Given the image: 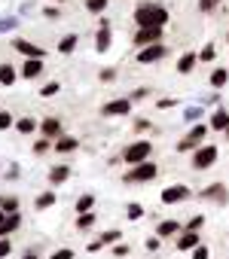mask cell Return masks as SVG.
I'll return each mask as SVG.
<instances>
[{
  "mask_svg": "<svg viewBox=\"0 0 229 259\" xmlns=\"http://www.w3.org/2000/svg\"><path fill=\"white\" fill-rule=\"evenodd\" d=\"M168 19H171L168 7L165 4H156V0H144V4H138L135 13H132L135 28H165Z\"/></svg>",
  "mask_w": 229,
  "mask_h": 259,
  "instance_id": "6da1fadb",
  "label": "cell"
},
{
  "mask_svg": "<svg viewBox=\"0 0 229 259\" xmlns=\"http://www.w3.org/2000/svg\"><path fill=\"white\" fill-rule=\"evenodd\" d=\"M129 168H135V165H141V162H150L153 159V141H147V138H141V141H132L126 150H123V156H120Z\"/></svg>",
  "mask_w": 229,
  "mask_h": 259,
  "instance_id": "7a4b0ae2",
  "label": "cell"
},
{
  "mask_svg": "<svg viewBox=\"0 0 229 259\" xmlns=\"http://www.w3.org/2000/svg\"><path fill=\"white\" fill-rule=\"evenodd\" d=\"M159 177V165L150 159V162H141V165H135V168H129L126 174H123V180L126 183H153Z\"/></svg>",
  "mask_w": 229,
  "mask_h": 259,
  "instance_id": "3957f363",
  "label": "cell"
},
{
  "mask_svg": "<svg viewBox=\"0 0 229 259\" xmlns=\"http://www.w3.org/2000/svg\"><path fill=\"white\" fill-rule=\"evenodd\" d=\"M208 132H211V128H208V122H196V125L189 128V132H186V138L177 144V153H193V150H199V147L205 144Z\"/></svg>",
  "mask_w": 229,
  "mask_h": 259,
  "instance_id": "277c9868",
  "label": "cell"
},
{
  "mask_svg": "<svg viewBox=\"0 0 229 259\" xmlns=\"http://www.w3.org/2000/svg\"><path fill=\"white\" fill-rule=\"evenodd\" d=\"M156 43H165V28H135V34H132L135 49H147Z\"/></svg>",
  "mask_w": 229,
  "mask_h": 259,
  "instance_id": "5b68a950",
  "label": "cell"
},
{
  "mask_svg": "<svg viewBox=\"0 0 229 259\" xmlns=\"http://www.w3.org/2000/svg\"><path fill=\"white\" fill-rule=\"evenodd\" d=\"M217 156H220V150L214 147V144H202L199 150H193V171H208V168H214L217 165Z\"/></svg>",
  "mask_w": 229,
  "mask_h": 259,
  "instance_id": "8992f818",
  "label": "cell"
},
{
  "mask_svg": "<svg viewBox=\"0 0 229 259\" xmlns=\"http://www.w3.org/2000/svg\"><path fill=\"white\" fill-rule=\"evenodd\" d=\"M110 46H113V25H110L107 16H101V19H98V34H95V52L104 55Z\"/></svg>",
  "mask_w": 229,
  "mask_h": 259,
  "instance_id": "52a82bcc",
  "label": "cell"
},
{
  "mask_svg": "<svg viewBox=\"0 0 229 259\" xmlns=\"http://www.w3.org/2000/svg\"><path fill=\"white\" fill-rule=\"evenodd\" d=\"M132 101L129 98H113V101H104L101 107V116H110V119H123V116H132Z\"/></svg>",
  "mask_w": 229,
  "mask_h": 259,
  "instance_id": "ba28073f",
  "label": "cell"
},
{
  "mask_svg": "<svg viewBox=\"0 0 229 259\" xmlns=\"http://www.w3.org/2000/svg\"><path fill=\"white\" fill-rule=\"evenodd\" d=\"M13 49H16L19 55H25V58H40V61H46V49H43V46H37L34 40L16 37V40H13Z\"/></svg>",
  "mask_w": 229,
  "mask_h": 259,
  "instance_id": "9c48e42d",
  "label": "cell"
},
{
  "mask_svg": "<svg viewBox=\"0 0 229 259\" xmlns=\"http://www.w3.org/2000/svg\"><path fill=\"white\" fill-rule=\"evenodd\" d=\"M64 135V125H61V119L58 116H46V119H40V138H46V141H58Z\"/></svg>",
  "mask_w": 229,
  "mask_h": 259,
  "instance_id": "30bf717a",
  "label": "cell"
},
{
  "mask_svg": "<svg viewBox=\"0 0 229 259\" xmlns=\"http://www.w3.org/2000/svg\"><path fill=\"white\" fill-rule=\"evenodd\" d=\"M168 55V46L165 43H156V46H147V49H138V55H135V61L138 64H156V61H162Z\"/></svg>",
  "mask_w": 229,
  "mask_h": 259,
  "instance_id": "8fae6325",
  "label": "cell"
},
{
  "mask_svg": "<svg viewBox=\"0 0 229 259\" xmlns=\"http://www.w3.org/2000/svg\"><path fill=\"white\" fill-rule=\"evenodd\" d=\"M193 195V189L189 186H183V183H174V186H165L162 189V204H180V201H186Z\"/></svg>",
  "mask_w": 229,
  "mask_h": 259,
  "instance_id": "7c38bea8",
  "label": "cell"
},
{
  "mask_svg": "<svg viewBox=\"0 0 229 259\" xmlns=\"http://www.w3.org/2000/svg\"><path fill=\"white\" fill-rule=\"evenodd\" d=\"M43 70H46V61H40V58H25L22 67H19V76L28 79V82H34V79L43 76Z\"/></svg>",
  "mask_w": 229,
  "mask_h": 259,
  "instance_id": "4fadbf2b",
  "label": "cell"
},
{
  "mask_svg": "<svg viewBox=\"0 0 229 259\" xmlns=\"http://www.w3.org/2000/svg\"><path fill=\"white\" fill-rule=\"evenodd\" d=\"M199 198H202V201H214V204H226V201H229V189H226L223 183H211V186L199 189Z\"/></svg>",
  "mask_w": 229,
  "mask_h": 259,
  "instance_id": "5bb4252c",
  "label": "cell"
},
{
  "mask_svg": "<svg viewBox=\"0 0 229 259\" xmlns=\"http://www.w3.org/2000/svg\"><path fill=\"white\" fill-rule=\"evenodd\" d=\"M199 244H202V232H189V229H183V232L177 235V250H180V253H193Z\"/></svg>",
  "mask_w": 229,
  "mask_h": 259,
  "instance_id": "9a60e30c",
  "label": "cell"
},
{
  "mask_svg": "<svg viewBox=\"0 0 229 259\" xmlns=\"http://www.w3.org/2000/svg\"><path fill=\"white\" fill-rule=\"evenodd\" d=\"M208 128L211 132H226L229 128V110L226 107H214V113L208 116Z\"/></svg>",
  "mask_w": 229,
  "mask_h": 259,
  "instance_id": "2e32d148",
  "label": "cell"
},
{
  "mask_svg": "<svg viewBox=\"0 0 229 259\" xmlns=\"http://www.w3.org/2000/svg\"><path fill=\"white\" fill-rule=\"evenodd\" d=\"M52 150H55L58 156H70V153L80 150V138H73V135H61V138L52 144Z\"/></svg>",
  "mask_w": 229,
  "mask_h": 259,
  "instance_id": "e0dca14e",
  "label": "cell"
},
{
  "mask_svg": "<svg viewBox=\"0 0 229 259\" xmlns=\"http://www.w3.org/2000/svg\"><path fill=\"white\" fill-rule=\"evenodd\" d=\"M180 232H183V226H180L177 220H162V223H156V232H153V235L165 241V238H177Z\"/></svg>",
  "mask_w": 229,
  "mask_h": 259,
  "instance_id": "ac0fdd59",
  "label": "cell"
},
{
  "mask_svg": "<svg viewBox=\"0 0 229 259\" xmlns=\"http://www.w3.org/2000/svg\"><path fill=\"white\" fill-rule=\"evenodd\" d=\"M13 128H16V132H19V135H22V138H31V135H34V132H40V122H37V119H34V116H19V119H16V125H13Z\"/></svg>",
  "mask_w": 229,
  "mask_h": 259,
  "instance_id": "d6986e66",
  "label": "cell"
},
{
  "mask_svg": "<svg viewBox=\"0 0 229 259\" xmlns=\"http://www.w3.org/2000/svg\"><path fill=\"white\" fill-rule=\"evenodd\" d=\"M19 79H22V76H19V67H16V64H10V61L0 64V85H4V89H13Z\"/></svg>",
  "mask_w": 229,
  "mask_h": 259,
  "instance_id": "ffe728a7",
  "label": "cell"
},
{
  "mask_svg": "<svg viewBox=\"0 0 229 259\" xmlns=\"http://www.w3.org/2000/svg\"><path fill=\"white\" fill-rule=\"evenodd\" d=\"M67 177H70V165L67 162H58V165L49 168V186H61Z\"/></svg>",
  "mask_w": 229,
  "mask_h": 259,
  "instance_id": "44dd1931",
  "label": "cell"
},
{
  "mask_svg": "<svg viewBox=\"0 0 229 259\" xmlns=\"http://www.w3.org/2000/svg\"><path fill=\"white\" fill-rule=\"evenodd\" d=\"M55 204H58L55 189H43V192L34 198V210H49V207H55Z\"/></svg>",
  "mask_w": 229,
  "mask_h": 259,
  "instance_id": "7402d4cb",
  "label": "cell"
},
{
  "mask_svg": "<svg viewBox=\"0 0 229 259\" xmlns=\"http://www.w3.org/2000/svg\"><path fill=\"white\" fill-rule=\"evenodd\" d=\"M196 64H199V52H183L180 58H177V73H193L196 70Z\"/></svg>",
  "mask_w": 229,
  "mask_h": 259,
  "instance_id": "603a6c76",
  "label": "cell"
},
{
  "mask_svg": "<svg viewBox=\"0 0 229 259\" xmlns=\"http://www.w3.org/2000/svg\"><path fill=\"white\" fill-rule=\"evenodd\" d=\"M77 46H80V34H64L58 40V55H73Z\"/></svg>",
  "mask_w": 229,
  "mask_h": 259,
  "instance_id": "cb8c5ba5",
  "label": "cell"
},
{
  "mask_svg": "<svg viewBox=\"0 0 229 259\" xmlns=\"http://www.w3.org/2000/svg\"><path fill=\"white\" fill-rule=\"evenodd\" d=\"M208 82H211V89H214V92H220V89L229 82V67H214V70H211V76H208Z\"/></svg>",
  "mask_w": 229,
  "mask_h": 259,
  "instance_id": "d4e9b609",
  "label": "cell"
},
{
  "mask_svg": "<svg viewBox=\"0 0 229 259\" xmlns=\"http://www.w3.org/2000/svg\"><path fill=\"white\" fill-rule=\"evenodd\" d=\"M19 226H22V213H7V220L0 223V238H10Z\"/></svg>",
  "mask_w": 229,
  "mask_h": 259,
  "instance_id": "484cf974",
  "label": "cell"
},
{
  "mask_svg": "<svg viewBox=\"0 0 229 259\" xmlns=\"http://www.w3.org/2000/svg\"><path fill=\"white\" fill-rule=\"evenodd\" d=\"M202 119H205V107H202V104H193V107L183 110V122L196 125V122H202Z\"/></svg>",
  "mask_w": 229,
  "mask_h": 259,
  "instance_id": "4316f807",
  "label": "cell"
},
{
  "mask_svg": "<svg viewBox=\"0 0 229 259\" xmlns=\"http://www.w3.org/2000/svg\"><path fill=\"white\" fill-rule=\"evenodd\" d=\"M98 223V217H95V210H89V213H77V220H73V226L80 229V232H89L92 226Z\"/></svg>",
  "mask_w": 229,
  "mask_h": 259,
  "instance_id": "83f0119b",
  "label": "cell"
},
{
  "mask_svg": "<svg viewBox=\"0 0 229 259\" xmlns=\"http://www.w3.org/2000/svg\"><path fill=\"white\" fill-rule=\"evenodd\" d=\"M123 241V232L120 229H107L104 235H98V244L101 247H113V244H120Z\"/></svg>",
  "mask_w": 229,
  "mask_h": 259,
  "instance_id": "f1b7e54d",
  "label": "cell"
},
{
  "mask_svg": "<svg viewBox=\"0 0 229 259\" xmlns=\"http://www.w3.org/2000/svg\"><path fill=\"white\" fill-rule=\"evenodd\" d=\"M19 207H22L19 195H0V210L4 213H19Z\"/></svg>",
  "mask_w": 229,
  "mask_h": 259,
  "instance_id": "f546056e",
  "label": "cell"
},
{
  "mask_svg": "<svg viewBox=\"0 0 229 259\" xmlns=\"http://www.w3.org/2000/svg\"><path fill=\"white\" fill-rule=\"evenodd\" d=\"M92 207H95V195H92V192H83V195L77 198V204H73L77 213H89Z\"/></svg>",
  "mask_w": 229,
  "mask_h": 259,
  "instance_id": "4dcf8cb0",
  "label": "cell"
},
{
  "mask_svg": "<svg viewBox=\"0 0 229 259\" xmlns=\"http://www.w3.org/2000/svg\"><path fill=\"white\" fill-rule=\"evenodd\" d=\"M107 4H110V0H83L86 13H92V16H104L107 13Z\"/></svg>",
  "mask_w": 229,
  "mask_h": 259,
  "instance_id": "1f68e13d",
  "label": "cell"
},
{
  "mask_svg": "<svg viewBox=\"0 0 229 259\" xmlns=\"http://www.w3.org/2000/svg\"><path fill=\"white\" fill-rule=\"evenodd\" d=\"M19 31V16H0V34H16Z\"/></svg>",
  "mask_w": 229,
  "mask_h": 259,
  "instance_id": "d6a6232c",
  "label": "cell"
},
{
  "mask_svg": "<svg viewBox=\"0 0 229 259\" xmlns=\"http://www.w3.org/2000/svg\"><path fill=\"white\" fill-rule=\"evenodd\" d=\"M58 92H61V79H49L40 85V98H55Z\"/></svg>",
  "mask_w": 229,
  "mask_h": 259,
  "instance_id": "836d02e7",
  "label": "cell"
},
{
  "mask_svg": "<svg viewBox=\"0 0 229 259\" xmlns=\"http://www.w3.org/2000/svg\"><path fill=\"white\" fill-rule=\"evenodd\" d=\"M126 217H129L132 223H138V220H144V217H147V210H144V204H141V201H132V204L126 207Z\"/></svg>",
  "mask_w": 229,
  "mask_h": 259,
  "instance_id": "e575fe53",
  "label": "cell"
},
{
  "mask_svg": "<svg viewBox=\"0 0 229 259\" xmlns=\"http://www.w3.org/2000/svg\"><path fill=\"white\" fill-rule=\"evenodd\" d=\"M214 58H217V46H214V43H205V46L199 49V61H202V64H211Z\"/></svg>",
  "mask_w": 229,
  "mask_h": 259,
  "instance_id": "d590c367",
  "label": "cell"
},
{
  "mask_svg": "<svg viewBox=\"0 0 229 259\" xmlns=\"http://www.w3.org/2000/svg\"><path fill=\"white\" fill-rule=\"evenodd\" d=\"M13 125H16V116L10 110H0V132H10Z\"/></svg>",
  "mask_w": 229,
  "mask_h": 259,
  "instance_id": "8d00e7d4",
  "label": "cell"
},
{
  "mask_svg": "<svg viewBox=\"0 0 229 259\" xmlns=\"http://www.w3.org/2000/svg\"><path fill=\"white\" fill-rule=\"evenodd\" d=\"M220 4H223V0H199V13H202V16H211Z\"/></svg>",
  "mask_w": 229,
  "mask_h": 259,
  "instance_id": "74e56055",
  "label": "cell"
},
{
  "mask_svg": "<svg viewBox=\"0 0 229 259\" xmlns=\"http://www.w3.org/2000/svg\"><path fill=\"white\" fill-rule=\"evenodd\" d=\"M202 226H205V213H196V217H189V220H186V226H183V229H189V232H202Z\"/></svg>",
  "mask_w": 229,
  "mask_h": 259,
  "instance_id": "f35d334b",
  "label": "cell"
},
{
  "mask_svg": "<svg viewBox=\"0 0 229 259\" xmlns=\"http://www.w3.org/2000/svg\"><path fill=\"white\" fill-rule=\"evenodd\" d=\"M43 19H49V22H58V19H61V10H58L55 4H46V7H43Z\"/></svg>",
  "mask_w": 229,
  "mask_h": 259,
  "instance_id": "ab89813d",
  "label": "cell"
},
{
  "mask_svg": "<svg viewBox=\"0 0 229 259\" xmlns=\"http://www.w3.org/2000/svg\"><path fill=\"white\" fill-rule=\"evenodd\" d=\"M52 150V141H46V138H37L34 141V156H43V153H49Z\"/></svg>",
  "mask_w": 229,
  "mask_h": 259,
  "instance_id": "60d3db41",
  "label": "cell"
},
{
  "mask_svg": "<svg viewBox=\"0 0 229 259\" xmlns=\"http://www.w3.org/2000/svg\"><path fill=\"white\" fill-rule=\"evenodd\" d=\"M49 259H77V253H73L70 247H58V250L49 253Z\"/></svg>",
  "mask_w": 229,
  "mask_h": 259,
  "instance_id": "b9f144b4",
  "label": "cell"
},
{
  "mask_svg": "<svg viewBox=\"0 0 229 259\" xmlns=\"http://www.w3.org/2000/svg\"><path fill=\"white\" fill-rule=\"evenodd\" d=\"M98 79L101 82H113V79H117V67H101L98 70Z\"/></svg>",
  "mask_w": 229,
  "mask_h": 259,
  "instance_id": "7bdbcfd3",
  "label": "cell"
},
{
  "mask_svg": "<svg viewBox=\"0 0 229 259\" xmlns=\"http://www.w3.org/2000/svg\"><path fill=\"white\" fill-rule=\"evenodd\" d=\"M126 98H129L132 104H135V101H144V98H150V89H147V85H141V89H135V92H132V95H126Z\"/></svg>",
  "mask_w": 229,
  "mask_h": 259,
  "instance_id": "ee69618b",
  "label": "cell"
},
{
  "mask_svg": "<svg viewBox=\"0 0 229 259\" xmlns=\"http://www.w3.org/2000/svg\"><path fill=\"white\" fill-rule=\"evenodd\" d=\"M144 247H147L150 253H159V247H162V238H156V235H150V238L144 241Z\"/></svg>",
  "mask_w": 229,
  "mask_h": 259,
  "instance_id": "f6af8a7d",
  "label": "cell"
},
{
  "mask_svg": "<svg viewBox=\"0 0 229 259\" xmlns=\"http://www.w3.org/2000/svg\"><path fill=\"white\" fill-rule=\"evenodd\" d=\"M129 253H132V247H129V244H123V241H120V244H113V256H120V259H126Z\"/></svg>",
  "mask_w": 229,
  "mask_h": 259,
  "instance_id": "bcb514c9",
  "label": "cell"
},
{
  "mask_svg": "<svg viewBox=\"0 0 229 259\" xmlns=\"http://www.w3.org/2000/svg\"><path fill=\"white\" fill-rule=\"evenodd\" d=\"M13 253V241L10 238H0V259H7Z\"/></svg>",
  "mask_w": 229,
  "mask_h": 259,
  "instance_id": "7dc6e473",
  "label": "cell"
},
{
  "mask_svg": "<svg viewBox=\"0 0 229 259\" xmlns=\"http://www.w3.org/2000/svg\"><path fill=\"white\" fill-rule=\"evenodd\" d=\"M135 132H153V122L138 116V119H135Z\"/></svg>",
  "mask_w": 229,
  "mask_h": 259,
  "instance_id": "c3c4849f",
  "label": "cell"
},
{
  "mask_svg": "<svg viewBox=\"0 0 229 259\" xmlns=\"http://www.w3.org/2000/svg\"><path fill=\"white\" fill-rule=\"evenodd\" d=\"M217 101H220V95H217V92H211V95H202V98H199V104H202V107H214Z\"/></svg>",
  "mask_w": 229,
  "mask_h": 259,
  "instance_id": "681fc988",
  "label": "cell"
},
{
  "mask_svg": "<svg viewBox=\"0 0 229 259\" xmlns=\"http://www.w3.org/2000/svg\"><path fill=\"white\" fill-rule=\"evenodd\" d=\"M193 259H211V250H208V244H199V247L193 250Z\"/></svg>",
  "mask_w": 229,
  "mask_h": 259,
  "instance_id": "f907efd6",
  "label": "cell"
},
{
  "mask_svg": "<svg viewBox=\"0 0 229 259\" xmlns=\"http://www.w3.org/2000/svg\"><path fill=\"white\" fill-rule=\"evenodd\" d=\"M156 107H159V110H171V107H177V98H159Z\"/></svg>",
  "mask_w": 229,
  "mask_h": 259,
  "instance_id": "816d5d0a",
  "label": "cell"
},
{
  "mask_svg": "<svg viewBox=\"0 0 229 259\" xmlns=\"http://www.w3.org/2000/svg\"><path fill=\"white\" fill-rule=\"evenodd\" d=\"M19 174H22V168H19V165H10V168L4 171V177H7V183H10V180H19Z\"/></svg>",
  "mask_w": 229,
  "mask_h": 259,
  "instance_id": "f5cc1de1",
  "label": "cell"
},
{
  "mask_svg": "<svg viewBox=\"0 0 229 259\" xmlns=\"http://www.w3.org/2000/svg\"><path fill=\"white\" fill-rule=\"evenodd\" d=\"M86 250H89V253H98V250H101V244H98V238H95V241H89V244H86Z\"/></svg>",
  "mask_w": 229,
  "mask_h": 259,
  "instance_id": "db71d44e",
  "label": "cell"
},
{
  "mask_svg": "<svg viewBox=\"0 0 229 259\" xmlns=\"http://www.w3.org/2000/svg\"><path fill=\"white\" fill-rule=\"evenodd\" d=\"M22 259H40V256H37V250H25V253H22Z\"/></svg>",
  "mask_w": 229,
  "mask_h": 259,
  "instance_id": "11a10c76",
  "label": "cell"
},
{
  "mask_svg": "<svg viewBox=\"0 0 229 259\" xmlns=\"http://www.w3.org/2000/svg\"><path fill=\"white\" fill-rule=\"evenodd\" d=\"M4 220H7V213H4V210H0V223H4Z\"/></svg>",
  "mask_w": 229,
  "mask_h": 259,
  "instance_id": "9f6ffc18",
  "label": "cell"
},
{
  "mask_svg": "<svg viewBox=\"0 0 229 259\" xmlns=\"http://www.w3.org/2000/svg\"><path fill=\"white\" fill-rule=\"evenodd\" d=\"M223 135H226V141H229V128H226V132H223Z\"/></svg>",
  "mask_w": 229,
  "mask_h": 259,
  "instance_id": "6f0895ef",
  "label": "cell"
},
{
  "mask_svg": "<svg viewBox=\"0 0 229 259\" xmlns=\"http://www.w3.org/2000/svg\"><path fill=\"white\" fill-rule=\"evenodd\" d=\"M226 43H229V34H226Z\"/></svg>",
  "mask_w": 229,
  "mask_h": 259,
  "instance_id": "680465c9",
  "label": "cell"
}]
</instances>
